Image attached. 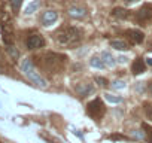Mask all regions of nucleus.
Here are the masks:
<instances>
[{
  "label": "nucleus",
  "mask_w": 152,
  "mask_h": 143,
  "mask_svg": "<svg viewBox=\"0 0 152 143\" xmlns=\"http://www.w3.org/2000/svg\"><path fill=\"white\" fill-rule=\"evenodd\" d=\"M21 3H23V0H11V6H12L14 11H18L20 6H21Z\"/></svg>",
  "instance_id": "obj_18"
},
{
  "label": "nucleus",
  "mask_w": 152,
  "mask_h": 143,
  "mask_svg": "<svg viewBox=\"0 0 152 143\" xmlns=\"http://www.w3.org/2000/svg\"><path fill=\"white\" fill-rule=\"evenodd\" d=\"M76 93H78L81 97H87L88 94H91L93 93V87L90 85V84H79L78 87H76Z\"/></svg>",
  "instance_id": "obj_11"
},
{
  "label": "nucleus",
  "mask_w": 152,
  "mask_h": 143,
  "mask_svg": "<svg viewBox=\"0 0 152 143\" xmlns=\"http://www.w3.org/2000/svg\"><path fill=\"white\" fill-rule=\"evenodd\" d=\"M113 17H118V18H127L128 17V12L122 8H115L113 9Z\"/></svg>",
  "instance_id": "obj_14"
},
{
  "label": "nucleus",
  "mask_w": 152,
  "mask_h": 143,
  "mask_svg": "<svg viewBox=\"0 0 152 143\" xmlns=\"http://www.w3.org/2000/svg\"><path fill=\"white\" fill-rule=\"evenodd\" d=\"M137 18L142 20V21H146V20H151L152 18V6L151 5H143L139 12H137Z\"/></svg>",
  "instance_id": "obj_8"
},
{
  "label": "nucleus",
  "mask_w": 152,
  "mask_h": 143,
  "mask_svg": "<svg viewBox=\"0 0 152 143\" xmlns=\"http://www.w3.org/2000/svg\"><path fill=\"white\" fill-rule=\"evenodd\" d=\"M43 67L52 73H58V72L63 70L64 67V63H66V55H61V54H55V52H48L45 57H43Z\"/></svg>",
  "instance_id": "obj_3"
},
{
  "label": "nucleus",
  "mask_w": 152,
  "mask_h": 143,
  "mask_svg": "<svg viewBox=\"0 0 152 143\" xmlns=\"http://www.w3.org/2000/svg\"><path fill=\"white\" fill-rule=\"evenodd\" d=\"M145 128H146V133H148V139H149V142L152 143V128L148 127V125H145Z\"/></svg>",
  "instance_id": "obj_22"
},
{
  "label": "nucleus",
  "mask_w": 152,
  "mask_h": 143,
  "mask_svg": "<svg viewBox=\"0 0 152 143\" xmlns=\"http://www.w3.org/2000/svg\"><path fill=\"white\" fill-rule=\"evenodd\" d=\"M102 60L104 61V64H106V66H113V64H115V61H113V57H112L109 52H103V55H102Z\"/></svg>",
  "instance_id": "obj_15"
},
{
  "label": "nucleus",
  "mask_w": 152,
  "mask_h": 143,
  "mask_svg": "<svg viewBox=\"0 0 152 143\" xmlns=\"http://www.w3.org/2000/svg\"><path fill=\"white\" fill-rule=\"evenodd\" d=\"M110 46L115 48L116 51H128V49H130V45H128L125 40H121V39H113V40H110Z\"/></svg>",
  "instance_id": "obj_10"
},
{
  "label": "nucleus",
  "mask_w": 152,
  "mask_h": 143,
  "mask_svg": "<svg viewBox=\"0 0 152 143\" xmlns=\"http://www.w3.org/2000/svg\"><path fill=\"white\" fill-rule=\"evenodd\" d=\"M69 15L72 18H84L87 15V11L84 8H79V6H72L69 9Z\"/></svg>",
  "instance_id": "obj_12"
},
{
  "label": "nucleus",
  "mask_w": 152,
  "mask_h": 143,
  "mask_svg": "<svg viewBox=\"0 0 152 143\" xmlns=\"http://www.w3.org/2000/svg\"><path fill=\"white\" fill-rule=\"evenodd\" d=\"M26 43H27L28 49H39V48H42L45 45V39L39 33H31V34H28Z\"/></svg>",
  "instance_id": "obj_5"
},
{
  "label": "nucleus",
  "mask_w": 152,
  "mask_h": 143,
  "mask_svg": "<svg viewBox=\"0 0 152 143\" xmlns=\"http://www.w3.org/2000/svg\"><path fill=\"white\" fill-rule=\"evenodd\" d=\"M37 8H39V2H37V0H34V2H31V3L26 8V14H27V15H30V14H33Z\"/></svg>",
  "instance_id": "obj_16"
},
{
  "label": "nucleus",
  "mask_w": 152,
  "mask_h": 143,
  "mask_svg": "<svg viewBox=\"0 0 152 143\" xmlns=\"http://www.w3.org/2000/svg\"><path fill=\"white\" fill-rule=\"evenodd\" d=\"M57 20H58V14H57L55 11H46V12H43L42 17H40V21H42L43 26H51V24L55 23Z\"/></svg>",
  "instance_id": "obj_6"
},
{
  "label": "nucleus",
  "mask_w": 152,
  "mask_h": 143,
  "mask_svg": "<svg viewBox=\"0 0 152 143\" xmlns=\"http://www.w3.org/2000/svg\"><path fill=\"white\" fill-rule=\"evenodd\" d=\"M21 70H23V73L28 78V81H31L36 87H39V88H46L48 87V82L36 72V69L33 66V61L30 58H26L21 63Z\"/></svg>",
  "instance_id": "obj_2"
},
{
  "label": "nucleus",
  "mask_w": 152,
  "mask_h": 143,
  "mask_svg": "<svg viewBox=\"0 0 152 143\" xmlns=\"http://www.w3.org/2000/svg\"><path fill=\"white\" fill-rule=\"evenodd\" d=\"M148 64H151V66H152V58H148Z\"/></svg>",
  "instance_id": "obj_24"
},
{
  "label": "nucleus",
  "mask_w": 152,
  "mask_h": 143,
  "mask_svg": "<svg viewBox=\"0 0 152 143\" xmlns=\"http://www.w3.org/2000/svg\"><path fill=\"white\" fill-rule=\"evenodd\" d=\"M145 110H146V115L152 119V104H149V103H146L145 104Z\"/></svg>",
  "instance_id": "obj_20"
},
{
  "label": "nucleus",
  "mask_w": 152,
  "mask_h": 143,
  "mask_svg": "<svg viewBox=\"0 0 152 143\" xmlns=\"http://www.w3.org/2000/svg\"><path fill=\"white\" fill-rule=\"evenodd\" d=\"M8 51H9V54H11L14 58H17V57H18V51H17L12 45H9V46H8Z\"/></svg>",
  "instance_id": "obj_19"
},
{
  "label": "nucleus",
  "mask_w": 152,
  "mask_h": 143,
  "mask_svg": "<svg viewBox=\"0 0 152 143\" xmlns=\"http://www.w3.org/2000/svg\"><path fill=\"white\" fill-rule=\"evenodd\" d=\"M87 110H88V115L90 116H93L96 119H100L104 115V104H103V101L100 98H96L91 103H88Z\"/></svg>",
  "instance_id": "obj_4"
},
{
  "label": "nucleus",
  "mask_w": 152,
  "mask_h": 143,
  "mask_svg": "<svg viewBox=\"0 0 152 143\" xmlns=\"http://www.w3.org/2000/svg\"><path fill=\"white\" fill-rule=\"evenodd\" d=\"M55 40L63 48H75L82 42V31L78 27H66L55 33Z\"/></svg>",
  "instance_id": "obj_1"
},
{
  "label": "nucleus",
  "mask_w": 152,
  "mask_h": 143,
  "mask_svg": "<svg viewBox=\"0 0 152 143\" xmlns=\"http://www.w3.org/2000/svg\"><path fill=\"white\" fill-rule=\"evenodd\" d=\"M90 64L93 67H96V69H104V61L102 58H99V57H93L91 61H90Z\"/></svg>",
  "instance_id": "obj_13"
},
{
  "label": "nucleus",
  "mask_w": 152,
  "mask_h": 143,
  "mask_svg": "<svg viewBox=\"0 0 152 143\" xmlns=\"http://www.w3.org/2000/svg\"><path fill=\"white\" fill-rule=\"evenodd\" d=\"M149 91H151V94H152V82L149 84Z\"/></svg>",
  "instance_id": "obj_25"
},
{
  "label": "nucleus",
  "mask_w": 152,
  "mask_h": 143,
  "mask_svg": "<svg viewBox=\"0 0 152 143\" xmlns=\"http://www.w3.org/2000/svg\"><path fill=\"white\" fill-rule=\"evenodd\" d=\"M96 82H99V85H100V87L107 85V81H106L104 78H100V76H97V78H96Z\"/></svg>",
  "instance_id": "obj_21"
},
{
  "label": "nucleus",
  "mask_w": 152,
  "mask_h": 143,
  "mask_svg": "<svg viewBox=\"0 0 152 143\" xmlns=\"http://www.w3.org/2000/svg\"><path fill=\"white\" fill-rule=\"evenodd\" d=\"M104 98H106L107 101H110V103H119V101H121V97H115L113 94H106Z\"/></svg>",
  "instance_id": "obj_17"
},
{
  "label": "nucleus",
  "mask_w": 152,
  "mask_h": 143,
  "mask_svg": "<svg viewBox=\"0 0 152 143\" xmlns=\"http://www.w3.org/2000/svg\"><path fill=\"white\" fill-rule=\"evenodd\" d=\"M125 34L128 36V39H130L133 43H142V42L145 40V34H143V31H140V30H128Z\"/></svg>",
  "instance_id": "obj_7"
},
{
  "label": "nucleus",
  "mask_w": 152,
  "mask_h": 143,
  "mask_svg": "<svg viewBox=\"0 0 152 143\" xmlns=\"http://www.w3.org/2000/svg\"><path fill=\"white\" fill-rule=\"evenodd\" d=\"M113 87H115V88H124L125 85H124V82H115Z\"/></svg>",
  "instance_id": "obj_23"
},
{
  "label": "nucleus",
  "mask_w": 152,
  "mask_h": 143,
  "mask_svg": "<svg viewBox=\"0 0 152 143\" xmlns=\"http://www.w3.org/2000/svg\"><path fill=\"white\" fill-rule=\"evenodd\" d=\"M145 69H146V66H145V61L139 57V58H136L134 60V63H133V66H131V72L134 75H140V73H143L145 72Z\"/></svg>",
  "instance_id": "obj_9"
}]
</instances>
